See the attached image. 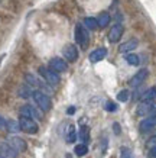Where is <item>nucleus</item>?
Returning <instances> with one entry per match:
<instances>
[{
  "label": "nucleus",
  "instance_id": "412c9836",
  "mask_svg": "<svg viewBox=\"0 0 156 158\" xmlns=\"http://www.w3.org/2000/svg\"><path fill=\"white\" fill-rule=\"evenodd\" d=\"M66 141H68L70 144H74V142L77 141V131H75V126H74V125H70V128H68Z\"/></svg>",
  "mask_w": 156,
  "mask_h": 158
},
{
  "label": "nucleus",
  "instance_id": "0eeeda50",
  "mask_svg": "<svg viewBox=\"0 0 156 158\" xmlns=\"http://www.w3.org/2000/svg\"><path fill=\"white\" fill-rule=\"evenodd\" d=\"M62 54H64V57H65L66 61L70 62H75L78 60V49L74 44H66L64 49H62Z\"/></svg>",
  "mask_w": 156,
  "mask_h": 158
},
{
  "label": "nucleus",
  "instance_id": "f3484780",
  "mask_svg": "<svg viewBox=\"0 0 156 158\" xmlns=\"http://www.w3.org/2000/svg\"><path fill=\"white\" fill-rule=\"evenodd\" d=\"M6 129L7 132H12V134H16L20 131V125H19V120H13V119H7L6 120Z\"/></svg>",
  "mask_w": 156,
  "mask_h": 158
},
{
  "label": "nucleus",
  "instance_id": "2eb2a0df",
  "mask_svg": "<svg viewBox=\"0 0 156 158\" xmlns=\"http://www.w3.org/2000/svg\"><path fill=\"white\" fill-rule=\"evenodd\" d=\"M106 55H107V49L97 48L95 51H93V52L90 54V61L91 62H98V61H101V60H104Z\"/></svg>",
  "mask_w": 156,
  "mask_h": 158
},
{
  "label": "nucleus",
  "instance_id": "c756f323",
  "mask_svg": "<svg viewBox=\"0 0 156 158\" xmlns=\"http://www.w3.org/2000/svg\"><path fill=\"white\" fill-rule=\"evenodd\" d=\"M113 128H114V134L120 135V132H122V131H120V125H118L117 122H116V123H113Z\"/></svg>",
  "mask_w": 156,
  "mask_h": 158
},
{
  "label": "nucleus",
  "instance_id": "b1692460",
  "mask_svg": "<svg viewBox=\"0 0 156 158\" xmlns=\"http://www.w3.org/2000/svg\"><path fill=\"white\" fill-rule=\"evenodd\" d=\"M126 61H127V64H130V65H139V64H140V58L137 57L136 54H127V55H126Z\"/></svg>",
  "mask_w": 156,
  "mask_h": 158
},
{
  "label": "nucleus",
  "instance_id": "39448f33",
  "mask_svg": "<svg viewBox=\"0 0 156 158\" xmlns=\"http://www.w3.org/2000/svg\"><path fill=\"white\" fill-rule=\"evenodd\" d=\"M136 113L139 116H145V118H147V116H153V115H156V105L142 102L140 105L137 106Z\"/></svg>",
  "mask_w": 156,
  "mask_h": 158
},
{
  "label": "nucleus",
  "instance_id": "a878e982",
  "mask_svg": "<svg viewBox=\"0 0 156 158\" xmlns=\"http://www.w3.org/2000/svg\"><path fill=\"white\" fill-rule=\"evenodd\" d=\"M129 97H130V93H129V90H122V91H118V94H117V100L118 102H123V103H126V102L129 100Z\"/></svg>",
  "mask_w": 156,
  "mask_h": 158
},
{
  "label": "nucleus",
  "instance_id": "f03ea898",
  "mask_svg": "<svg viewBox=\"0 0 156 158\" xmlns=\"http://www.w3.org/2000/svg\"><path fill=\"white\" fill-rule=\"evenodd\" d=\"M75 41L77 45H80L82 49H87L88 44H90V35H88V29L84 25H77L75 26Z\"/></svg>",
  "mask_w": 156,
  "mask_h": 158
},
{
  "label": "nucleus",
  "instance_id": "c85d7f7f",
  "mask_svg": "<svg viewBox=\"0 0 156 158\" xmlns=\"http://www.w3.org/2000/svg\"><path fill=\"white\" fill-rule=\"evenodd\" d=\"M147 158H156V145H155V147H152V148L149 149Z\"/></svg>",
  "mask_w": 156,
  "mask_h": 158
},
{
  "label": "nucleus",
  "instance_id": "2f4dec72",
  "mask_svg": "<svg viewBox=\"0 0 156 158\" xmlns=\"http://www.w3.org/2000/svg\"><path fill=\"white\" fill-rule=\"evenodd\" d=\"M66 112H68V115H72V113L75 112V107H74V106H71V107H68V110H66Z\"/></svg>",
  "mask_w": 156,
  "mask_h": 158
},
{
  "label": "nucleus",
  "instance_id": "4be33fe9",
  "mask_svg": "<svg viewBox=\"0 0 156 158\" xmlns=\"http://www.w3.org/2000/svg\"><path fill=\"white\" fill-rule=\"evenodd\" d=\"M84 26L87 29L95 31V29L98 28V22H97V19H94V18H85L84 19Z\"/></svg>",
  "mask_w": 156,
  "mask_h": 158
},
{
  "label": "nucleus",
  "instance_id": "f257e3e1",
  "mask_svg": "<svg viewBox=\"0 0 156 158\" xmlns=\"http://www.w3.org/2000/svg\"><path fill=\"white\" fill-rule=\"evenodd\" d=\"M32 97L35 103L38 105V107L41 109V112H49L52 109V102L49 99L46 93H43L42 90H33L32 91Z\"/></svg>",
  "mask_w": 156,
  "mask_h": 158
},
{
  "label": "nucleus",
  "instance_id": "7c9ffc66",
  "mask_svg": "<svg viewBox=\"0 0 156 158\" xmlns=\"http://www.w3.org/2000/svg\"><path fill=\"white\" fill-rule=\"evenodd\" d=\"M5 126H6V119L3 118V116H0V129L5 128Z\"/></svg>",
  "mask_w": 156,
  "mask_h": 158
},
{
  "label": "nucleus",
  "instance_id": "6ab92c4d",
  "mask_svg": "<svg viewBox=\"0 0 156 158\" xmlns=\"http://www.w3.org/2000/svg\"><path fill=\"white\" fill-rule=\"evenodd\" d=\"M25 80H26V83H28L29 86H35V87H43L45 86V84H43L41 80H38L33 74H26V76H25Z\"/></svg>",
  "mask_w": 156,
  "mask_h": 158
},
{
  "label": "nucleus",
  "instance_id": "f8f14e48",
  "mask_svg": "<svg viewBox=\"0 0 156 158\" xmlns=\"http://www.w3.org/2000/svg\"><path fill=\"white\" fill-rule=\"evenodd\" d=\"M123 32H124L123 26H122L120 23H116L113 28L110 29V32H109V41L111 44L118 42V41H120V38L123 36Z\"/></svg>",
  "mask_w": 156,
  "mask_h": 158
},
{
  "label": "nucleus",
  "instance_id": "9d476101",
  "mask_svg": "<svg viewBox=\"0 0 156 158\" xmlns=\"http://www.w3.org/2000/svg\"><path fill=\"white\" fill-rule=\"evenodd\" d=\"M0 155L5 158H18L19 152L9 144V142H3L0 141Z\"/></svg>",
  "mask_w": 156,
  "mask_h": 158
},
{
  "label": "nucleus",
  "instance_id": "9b49d317",
  "mask_svg": "<svg viewBox=\"0 0 156 158\" xmlns=\"http://www.w3.org/2000/svg\"><path fill=\"white\" fill-rule=\"evenodd\" d=\"M147 76H149V71H147L146 68H142V70H139V71L130 78L129 84H130L132 87H139L147 78Z\"/></svg>",
  "mask_w": 156,
  "mask_h": 158
},
{
  "label": "nucleus",
  "instance_id": "6e6552de",
  "mask_svg": "<svg viewBox=\"0 0 156 158\" xmlns=\"http://www.w3.org/2000/svg\"><path fill=\"white\" fill-rule=\"evenodd\" d=\"M20 116H23V118H38V119H42V112H39L36 107H33L30 105H25L20 107Z\"/></svg>",
  "mask_w": 156,
  "mask_h": 158
},
{
  "label": "nucleus",
  "instance_id": "dca6fc26",
  "mask_svg": "<svg viewBox=\"0 0 156 158\" xmlns=\"http://www.w3.org/2000/svg\"><path fill=\"white\" fill-rule=\"evenodd\" d=\"M140 99H142V102H145V103H152L153 100H156V86L147 89V90L142 94Z\"/></svg>",
  "mask_w": 156,
  "mask_h": 158
},
{
  "label": "nucleus",
  "instance_id": "cd10ccee",
  "mask_svg": "<svg viewBox=\"0 0 156 158\" xmlns=\"http://www.w3.org/2000/svg\"><path fill=\"white\" fill-rule=\"evenodd\" d=\"M106 110H107V112H116V110H117V105H116L114 102H107V103H106Z\"/></svg>",
  "mask_w": 156,
  "mask_h": 158
},
{
  "label": "nucleus",
  "instance_id": "aec40b11",
  "mask_svg": "<svg viewBox=\"0 0 156 158\" xmlns=\"http://www.w3.org/2000/svg\"><path fill=\"white\" fill-rule=\"evenodd\" d=\"M80 138H81V141H82V144H85V145L90 142V129H88V126H81Z\"/></svg>",
  "mask_w": 156,
  "mask_h": 158
},
{
  "label": "nucleus",
  "instance_id": "473e14b6",
  "mask_svg": "<svg viewBox=\"0 0 156 158\" xmlns=\"http://www.w3.org/2000/svg\"><path fill=\"white\" fill-rule=\"evenodd\" d=\"M0 158H5V157H2V155H0Z\"/></svg>",
  "mask_w": 156,
  "mask_h": 158
},
{
  "label": "nucleus",
  "instance_id": "bb28decb",
  "mask_svg": "<svg viewBox=\"0 0 156 158\" xmlns=\"http://www.w3.org/2000/svg\"><path fill=\"white\" fill-rule=\"evenodd\" d=\"M19 94L20 97H23V99H28L29 96H32V91H30V89H29L28 86H23L22 89L19 90Z\"/></svg>",
  "mask_w": 156,
  "mask_h": 158
},
{
  "label": "nucleus",
  "instance_id": "5701e85b",
  "mask_svg": "<svg viewBox=\"0 0 156 158\" xmlns=\"http://www.w3.org/2000/svg\"><path fill=\"white\" fill-rule=\"evenodd\" d=\"M74 152H75L77 157H84L85 154L88 152V147H87L85 144H78V145H75Z\"/></svg>",
  "mask_w": 156,
  "mask_h": 158
},
{
  "label": "nucleus",
  "instance_id": "4468645a",
  "mask_svg": "<svg viewBox=\"0 0 156 158\" xmlns=\"http://www.w3.org/2000/svg\"><path fill=\"white\" fill-rule=\"evenodd\" d=\"M137 45H139V41H137L136 38L129 39V41H126L124 44H122V45H120V48H118V51H120L122 54L130 52V51H133V49L136 48Z\"/></svg>",
  "mask_w": 156,
  "mask_h": 158
},
{
  "label": "nucleus",
  "instance_id": "a211bd4d",
  "mask_svg": "<svg viewBox=\"0 0 156 158\" xmlns=\"http://www.w3.org/2000/svg\"><path fill=\"white\" fill-rule=\"evenodd\" d=\"M110 20H111V18H110V15L107 12H101L98 15V18H97V22H98L100 28H106L110 23Z\"/></svg>",
  "mask_w": 156,
  "mask_h": 158
},
{
  "label": "nucleus",
  "instance_id": "ddd939ff",
  "mask_svg": "<svg viewBox=\"0 0 156 158\" xmlns=\"http://www.w3.org/2000/svg\"><path fill=\"white\" fill-rule=\"evenodd\" d=\"M9 144L13 147L18 152H23L28 149V144H26V141L22 139L20 136H10L9 138Z\"/></svg>",
  "mask_w": 156,
  "mask_h": 158
},
{
  "label": "nucleus",
  "instance_id": "7ed1b4c3",
  "mask_svg": "<svg viewBox=\"0 0 156 158\" xmlns=\"http://www.w3.org/2000/svg\"><path fill=\"white\" fill-rule=\"evenodd\" d=\"M38 71H39V74L45 78V81H46L49 86H58V84H59V81H61L59 76H58L55 71H52L51 68L41 65V67L38 68Z\"/></svg>",
  "mask_w": 156,
  "mask_h": 158
},
{
  "label": "nucleus",
  "instance_id": "423d86ee",
  "mask_svg": "<svg viewBox=\"0 0 156 158\" xmlns=\"http://www.w3.org/2000/svg\"><path fill=\"white\" fill-rule=\"evenodd\" d=\"M155 128H156V115L147 116V118H145V119L139 123L140 134H147V132H150V131L155 129Z\"/></svg>",
  "mask_w": 156,
  "mask_h": 158
},
{
  "label": "nucleus",
  "instance_id": "20e7f679",
  "mask_svg": "<svg viewBox=\"0 0 156 158\" xmlns=\"http://www.w3.org/2000/svg\"><path fill=\"white\" fill-rule=\"evenodd\" d=\"M19 125H20V131H23V132H26V134H29V135L38 134V131H39L38 123H36L33 119H30V118H23V116H20Z\"/></svg>",
  "mask_w": 156,
  "mask_h": 158
},
{
  "label": "nucleus",
  "instance_id": "1a4fd4ad",
  "mask_svg": "<svg viewBox=\"0 0 156 158\" xmlns=\"http://www.w3.org/2000/svg\"><path fill=\"white\" fill-rule=\"evenodd\" d=\"M49 68H51L52 71H55L57 74L58 73H65L68 70V64L65 62V60H62L59 57H55L49 61Z\"/></svg>",
  "mask_w": 156,
  "mask_h": 158
},
{
  "label": "nucleus",
  "instance_id": "393cba45",
  "mask_svg": "<svg viewBox=\"0 0 156 158\" xmlns=\"http://www.w3.org/2000/svg\"><path fill=\"white\" fill-rule=\"evenodd\" d=\"M120 158H134L132 149L127 148V147H122L120 148Z\"/></svg>",
  "mask_w": 156,
  "mask_h": 158
}]
</instances>
